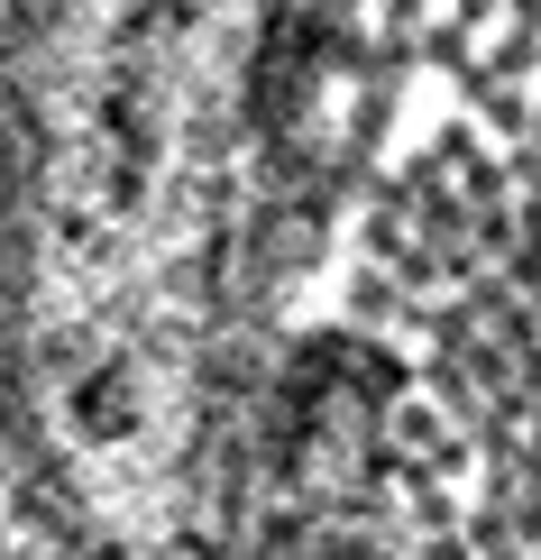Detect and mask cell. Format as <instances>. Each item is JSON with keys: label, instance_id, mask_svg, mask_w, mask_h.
I'll return each instance as SVG.
<instances>
[{"label": "cell", "instance_id": "6da1fadb", "mask_svg": "<svg viewBox=\"0 0 541 560\" xmlns=\"http://www.w3.org/2000/svg\"><path fill=\"white\" fill-rule=\"evenodd\" d=\"M230 221V560H541V0H285Z\"/></svg>", "mask_w": 541, "mask_h": 560}]
</instances>
